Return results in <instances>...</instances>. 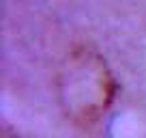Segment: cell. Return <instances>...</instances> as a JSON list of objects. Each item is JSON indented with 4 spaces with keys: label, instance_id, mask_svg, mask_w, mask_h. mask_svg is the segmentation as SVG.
<instances>
[{
    "label": "cell",
    "instance_id": "obj_1",
    "mask_svg": "<svg viewBox=\"0 0 146 138\" xmlns=\"http://www.w3.org/2000/svg\"><path fill=\"white\" fill-rule=\"evenodd\" d=\"M58 97L64 115L82 125L95 123L108 110L114 80L97 50L78 46L67 54L58 71Z\"/></svg>",
    "mask_w": 146,
    "mask_h": 138
}]
</instances>
